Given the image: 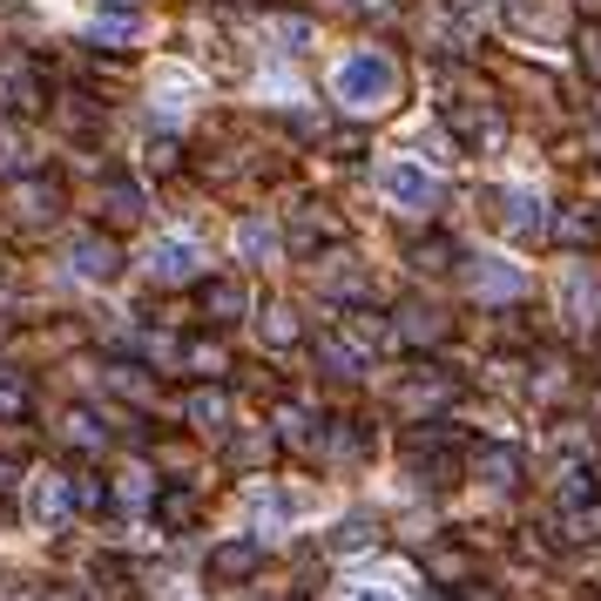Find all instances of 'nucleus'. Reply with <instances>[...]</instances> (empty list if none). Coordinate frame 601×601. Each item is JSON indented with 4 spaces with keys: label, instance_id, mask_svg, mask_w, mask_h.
I'll list each match as a JSON object with an SVG mask.
<instances>
[{
    "label": "nucleus",
    "instance_id": "f257e3e1",
    "mask_svg": "<svg viewBox=\"0 0 601 601\" xmlns=\"http://www.w3.org/2000/svg\"><path fill=\"white\" fill-rule=\"evenodd\" d=\"M331 89H338V102H345V109H379V102H392V89H399V61H392L385 48H352L345 61H338Z\"/></svg>",
    "mask_w": 601,
    "mask_h": 601
},
{
    "label": "nucleus",
    "instance_id": "f03ea898",
    "mask_svg": "<svg viewBox=\"0 0 601 601\" xmlns=\"http://www.w3.org/2000/svg\"><path fill=\"white\" fill-rule=\"evenodd\" d=\"M379 190H385V203H399V210H425V203L440 197V177H433L419 156H392V162H379Z\"/></svg>",
    "mask_w": 601,
    "mask_h": 601
},
{
    "label": "nucleus",
    "instance_id": "7ed1b4c3",
    "mask_svg": "<svg viewBox=\"0 0 601 601\" xmlns=\"http://www.w3.org/2000/svg\"><path fill=\"white\" fill-rule=\"evenodd\" d=\"M197 264H203V250H197L190 237H156V250H149V271H156L162 284H190Z\"/></svg>",
    "mask_w": 601,
    "mask_h": 601
},
{
    "label": "nucleus",
    "instance_id": "20e7f679",
    "mask_svg": "<svg viewBox=\"0 0 601 601\" xmlns=\"http://www.w3.org/2000/svg\"><path fill=\"white\" fill-rule=\"evenodd\" d=\"M28 513H34L41 528H61L68 513H74V480H68V473H41L34 493H28Z\"/></svg>",
    "mask_w": 601,
    "mask_h": 601
},
{
    "label": "nucleus",
    "instance_id": "39448f33",
    "mask_svg": "<svg viewBox=\"0 0 601 601\" xmlns=\"http://www.w3.org/2000/svg\"><path fill=\"white\" fill-rule=\"evenodd\" d=\"M493 203H500V210H493L500 230H513V237H521V230H541V197H534V190H500Z\"/></svg>",
    "mask_w": 601,
    "mask_h": 601
},
{
    "label": "nucleus",
    "instance_id": "423d86ee",
    "mask_svg": "<svg viewBox=\"0 0 601 601\" xmlns=\"http://www.w3.org/2000/svg\"><path fill=\"white\" fill-rule=\"evenodd\" d=\"M197 304H203V318H217V324H230V318H243V284L237 278H210L203 291H197Z\"/></svg>",
    "mask_w": 601,
    "mask_h": 601
},
{
    "label": "nucleus",
    "instance_id": "0eeeda50",
    "mask_svg": "<svg viewBox=\"0 0 601 601\" xmlns=\"http://www.w3.org/2000/svg\"><path fill=\"white\" fill-rule=\"evenodd\" d=\"M68 257H74V271H81V278H116V250H109L102 237H81Z\"/></svg>",
    "mask_w": 601,
    "mask_h": 601
},
{
    "label": "nucleus",
    "instance_id": "6e6552de",
    "mask_svg": "<svg viewBox=\"0 0 601 601\" xmlns=\"http://www.w3.org/2000/svg\"><path fill=\"white\" fill-rule=\"evenodd\" d=\"M473 473H480L487 487H513V480H521V460L500 453V447H480V453H473Z\"/></svg>",
    "mask_w": 601,
    "mask_h": 601
},
{
    "label": "nucleus",
    "instance_id": "1a4fd4ad",
    "mask_svg": "<svg viewBox=\"0 0 601 601\" xmlns=\"http://www.w3.org/2000/svg\"><path fill=\"white\" fill-rule=\"evenodd\" d=\"M250 507L264 513V521H298V513H304L298 493H271V487H264V493H250Z\"/></svg>",
    "mask_w": 601,
    "mask_h": 601
},
{
    "label": "nucleus",
    "instance_id": "9d476101",
    "mask_svg": "<svg viewBox=\"0 0 601 601\" xmlns=\"http://www.w3.org/2000/svg\"><path fill=\"white\" fill-rule=\"evenodd\" d=\"M554 237H568V243H594L601 223H594L588 210H561V217H554Z\"/></svg>",
    "mask_w": 601,
    "mask_h": 601
},
{
    "label": "nucleus",
    "instance_id": "9b49d317",
    "mask_svg": "<svg viewBox=\"0 0 601 601\" xmlns=\"http://www.w3.org/2000/svg\"><path fill=\"white\" fill-rule=\"evenodd\" d=\"M183 412H190L197 425H223V412H230V399H223V392H190V399H183Z\"/></svg>",
    "mask_w": 601,
    "mask_h": 601
},
{
    "label": "nucleus",
    "instance_id": "f8f14e48",
    "mask_svg": "<svg viewBox=\"0 0 601 601\" xmlns=\"http://www.w3.org/2000/svg\"><path fill=\"white\" fill-rule=\"evenodd\" d=\"M345 601H405L399 581H345Z\"/></svg>",
    "mask_w": 601,
    "mask_h": 601
},
{
    "label": "nucleus",
    "instance_id": "ddd939ff",
    "mask_svg": "<svg viewBox=\"0 0 601 601\" xmlns=\"http://www.w3.org/2000/svg\"><path fill=\"white\" fill-rule=\"evenodd\" d=\"M237 250H243V257H271V250H278L271 223H243V230H237Z\"/></svg>",
    "mask_w": 601,
    "mask_h": 601
},
{
    "label": "nucleus",
    "instance_id": "4468645a",
    "mask_svg": "<svg viewBox=\"0 0 601 601\" xmlns=\"http://www.w3.org/2000/svg\"><path fill=\"white\" fill-rule=\"evenodd\" d=\"M28 412V385L14 372H0V419H21Z\"/></svg>",
    "mask_w": 601,
    "mask_h": 601
},
{
    "label": "nucleus",
    "instance_id": "2eb2a0df",
    "mask_svg": "<svg viewBox=\"0 0 601 601\" xmlns=\"http://www.w3.org/2000/svg\"><path fill=\"white\" fill-rule=\"evenodd\" d=\"M210 568H217V574H250V568H257V548H250V541H243V548H217Z\"/></svg>",
    "mask_w": 601,
    "mask_h": 601
},
{
    "label": "nucleus",
    "instance_id": "dca6fc26",
    "mask_svg": "<svg viewBox=\"0 0 601 601\" xmlns=\"http://www.w3.org/2000/svg\"><path fill=\"white\" fill-rule=\"evenodd\" d=\"M68 440H74V447H102V433H96L89 412H68Z\"/></svg>",
    "mask_w": 601,
    "mask_h": 601
},
{
    "label": "nucleus",
    "instance_id": "f3484780",
    "mask_svg": "<svg viewBox=\"0 0 601 601\" xmlns=\"http://www.w3.org/2000/svg\"><path fill=\"white\" fill-rule=\"evenodd\" d=\"M264 338H271V345H284V338H298V318H291V311H271V324H264Z\"/></svg>",
    "mask_w": 601,
    "mask_h": 601
},
{
    "label": "nucleus",
    "instance_id": "a211bd4d",
    "mask_svg": "<svg viewBox=\"0 0 601 601\" xmlns=\"http://www.w3.org/2000/svg\"><path fill=\"white\" fill-rule=\"evenodd\" d=\"M14 487V460H0V493H8Z\"/></svg>",
    "mask_w": 601,
    "mask_h": 601
}]
</instances>
